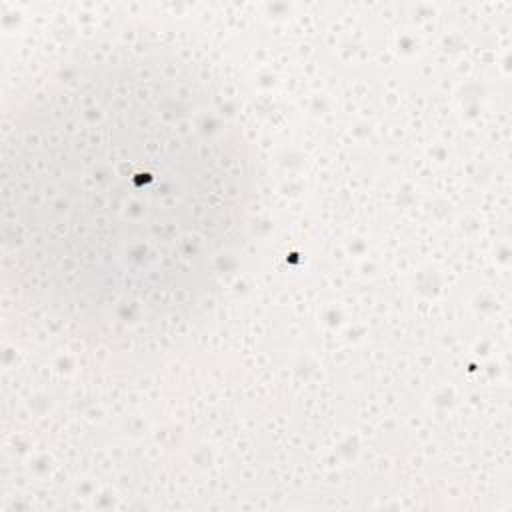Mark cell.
Here are the masks:
<instances>
[{
    "mask_svg": "<svg viewBox=\"0 0 512 512\" xmlns=\"http://www.w3.org/2000/svg\"><path fill=\"white\" fill-rule=\"evenodd\" d=\"M2 192L26 294L74 330L134 336L216 288L252 176L218 94L176 56L120 44L24 96L4 128Z\"/></svg>",
    "mask_w": 512,
    "mask_h": 512,
    "instance_id": "6da1fadb",
    "label": "cell"
}]
</instances>
